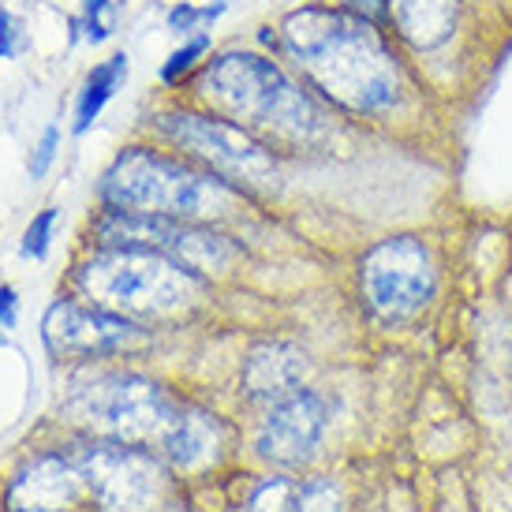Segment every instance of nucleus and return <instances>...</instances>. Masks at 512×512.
Returning a JSON list of instances; mask_svg holds the SVG:
<instances>
[{"mask_svg":"<svg viewBox=\"0 0 512 512\" xmlns=\"http://www.w3.org/2000/svg\"><path fill=\"white\" fill-rule=\"evenodd\" d=\"M273 49L341 120H393L419 98L408 53L363 15L311 0L277 23Z\"/></svg>","mask_w":512,"mask_h":512,"instance_id":"1","label":"nucleus"},{"mask_svg":"<svg viewBox=\"0 0 512 512\" xmlns=\"http://www.w3.org/2000/svg\"><path fill=\"white\" fill-rule=\"evenodd\" d=\"M191 101L247 128L277 154L326 150L341 120L288 64L243 45L214 53L191 75Z\"/></svg>","mask_w":512,"mask_h":512,"instance_id":"2","label":"nucleus"},{"mask_svg":"<svg viewBox=\"0 0 512 512\" xmlns=\"http://www.w3.org/2000/svg\"><path fill=\"white\" fill-rule=\"evenodd\" d=\"M98 199L105 210L128 214L176 217L221 225L243 214L247 195L221 180L217 172L195 165L176 150H161L154 143H131L109 161L98 180Z\"/></svg>","mask_w":512,"mask_h":512,"instance_id":"3","label":"nucleus"},{"mask_svg":"<svg viewBox=\"0 0 512 512\" xmlns=\"http://www.w3.org/2000/svg\"><path fill=\"white\" fill-rule=\"evenodd\" d=\"M206 277L154 247H94L79 262L75 288L86 303L131 322H172L206 299Z\"/></svg>","mask_w":512,"mask_h":512,"instance_id":"4","label":"nucleus"},{"mask_svg":"<svg viewBox=\"0 0 512 512\" xmlns=\"http://www.w3.org/2000/svg\"><path fill=\"white\" fill-rule=\"evenodd\" d=\"M187 404L135 370H79L64 393V415L105 441L161 449Z\"/></svg>","mask_w":512,"mask_h":512,"instance_id":"5","label":"nucleus"},{"mask_svg":"<svg viewBox=\"0 0 512 512\" xmlns=\"http://www.w3.org/2000/svg\"><path fill=\"white\" fill-rule=\"evenodd\" d=\"M150 131L176 154L191 157L195 165L217 172L221 180L240 187L243 195H262L281 187V154L262 143L247 128L232 124L225 116L210 113L202 105H165L150 113Z\"/></svg>","mask_w":512,"mask_h":512,"instance_id":"6","label":"nucleus"},{"mask_svg":"<svg viewBox=\"0 0 512 512\" xmlns=\"http://www.w3.org/2000/svg\"><path fill=\"white\" fill-rule=\"evenodd\" d=\"M359 292L382 326H404L438 296V258L419 236H385L359 258Z\"/></svg>","mask_w":512,"mask_h":512,"instance_id":"7","label":"nucleus"},{"mask_svg":"<svg viewBox=\"0 0 512 512\" xmlns=\"http://www.w3.org/2000/svg\"><path fill=\"white\" fill-rule=\"evenodd\" d=\"M94 247H154L161 255L184 262L187 270L202 273L206 281L214 273L232 270V262L240 258V247L232 243V236L217 232L214 225L154 214H128V210H105L98 217Z\"/></svg>","mask_w":512,"mask_h":512,"instance_id":"8","label":"nucleus"},{"mask_svg":"<svg viewBox=\"0 0 512 512\" xmlns=\"http://www.w3.org/2000/svg\"><path fill=\"white\" fill-rule=\"evenodd\" d=\"M86 490L109 512H150L165 498V468L146 445L94 441L79 453Z\"/></svg>","mask_w":512,"mask_h":512,"instance_id":"9","label":"nucleus"},{"mask_svg":"<svg viewBox=\"0 0 512 512\" xmlns=\"http://www.w3.org/2000/svg\"><path fill=\"white\" fill-rule=\"evenodd\" d=\"M45 348L60 359H101V356H131L150 348V329L86 303V299H60L42 318Z\"/></svg>","mask_w":512,"mask_h":512,"instance_id":"10","label":"nucleus"},{"mask_svg":"<svg viewBox=\"0 0 512 512\" xmlns=\"http://www.w3.org/2000/svg\"><path fill=\"white\" fill-rule=\"evenodd\" d=\"M329 430V400L314 389H296L288 397L273 400L262 427H258V453L281 464V468H296V464H307L322 441H326Z\"/></svg>","mask_w":512,"mask_h":512,"instance_id":"11","label":"nucleus"},{"mask_svg":"<svg viewBox=\"0 0 512 512\" xmlns=\"http://www.w3.org/2000/svg\"><path fill=\"white\" fill-rule=\"evenodd\" d=\"M385 4H389L385 30L397 38L408 57L419 60L453 45L468 8V0H385Z\"/></svg>","mask_w":512,"mask_h":512,"instance_id":"12","label":"nucleus"},{"mask_svg":"<svg viewBox=\"0 0 512 512\" xmlns=\"http://www.w3.org/2000/svg\"><path fill=\"white\" fill-rule=\"evenodd\" d=\"M86 490L79 464L64 456H42L15 479L8 505L12 512H75Z\"/></svg>","mask_w":512,"mask_h":512,"instance_id":"13","label":"nucleus"},{"mask_svg":"<svg viewBox=\"0 0 512 512\" xmlns=\"http://www.w3.org/2000/svg\"><path fill=\"white\" fill-rule=\"evenodd\" d=\"M303 385H307V356L296 344L266 341L251 348V356L243 363V389H247V397L262 400V404H273Z\"/></svg>","mask_w":512,"mask_h":512,"instance_id":"14","label":"nucleus"},{"mask_svg":"<svg viewBox=\"0 0 512 512\" xmlns=\"http://www.w3.org/2000/svg\"><path fill=\"white\" fill-rule=\"evenodd\" d=\"M221 449H225V427H221L217 415L202 412V408H184L180 423L172 427L169 441L161 445V453L184 471L210 468L221 456Z\"/></svg>","mask_w":512,"mask_h":512,"instance_id":"15","label":"nucleus"},{"mask_svg":"<svg viewBox=\"0 0 512 512\" xmlns=\"http://www.w3.org/2000/svg\"><path fill=\"white\" fill-rule=\"evenodd\" d=\"M128 68L131 60L128 53H113L109 60L94 64L90 72L83 75L79 83V94H75V109H72V131L75 135H86L105 113V105L116 98V90L128 83Z\"/></svg>","mask_w":512,"mask_h":512,"instance_id":"16","label":"nucleus"},{"mask_svg":"<svg viewBox=\"0 0 512 512\" xmlns=\"http://www.w3.org/2000/svg\"><path fill=\"white\" fill-rule=\"evenodd\" d=\"M210 45H214L210 30H206V34H191V38H184V42H180L169 53V60L161 64L157 79H161L165 86H184V83H191V75H195L202 68V64H206V53H210Z\"/></svg>","mask_w":512,"mask_h":512,"instance_id":"17","label":"nucleus"},{"mask_svg":"<svg viewBox=\"0 0 512 512\" xmlns=\"http://www.w3.org/2000/svg\"><path fill=\"white\" fill-rule=\"evenodd\" d=\"M225 12H228V0H210V4L176 0L169 12H165V27L172 34H180V38H191V34H206Z\"/></svg>","mask_w":512,"mask_h":512,"instance_id":"18","label":"nucleus"},{"mask_svg":"<svg viewBox=\"0 0 512 512\" xmlns=\"http://www.w3.org/2000/svg\"><path fill=\"white\" fill-rule=\"evenodd\" d=\"M113 34V0H83L79 15H72V42L101 45Z\"/></svg>","mask_w":512,"mask_h":512,"instance_id":"19","label":"nucleus"},{"mask_svg":"<svg viewBox=\"0 0 512 512\" xmlns=\"http://www.w3.org/2000/svg\"><path fill=\"white\" fill-rule=\"evenodd\" d=\"M344 490L333 479H303L296 483V501L292 512H341Z\"/></svg>","mask_w":512,"mask_h":512,"instance_id":"20","label":"nucleus"},{"mask_svg":"<svg viewBox=\"0 0 512 512\" xmlns=\"http://www.w3.org/2000/svg\"><path fill=\"white\" fill-rule=\"evenodd\" d=\"M292 501H296V483L285 475H273L251 490L247 512H292Z\"/></svg>","mask_w":512,"mask_h":512,"instance_id":"21","label":"nucleus"},{"mask_svg":"<svg viewBox=\"0 0 512 512\" xmlns=\"http://www.w3.org/2000/svg\"><path fill=\"white\" fill-rule=\"evenodd\" d=\"M53 228H57V210L49 206V210H42V214L27 225V232H23V255L34 258V262H42V258L49 255V243H53Z\"/></svg>","mask_w":512,"mask_h":512,"instance_id":"22","label":"nucleus"},{"mask_svg":"<svg viewBox=\"0 0 512 512\" xmlns=\"http://www.w3.org/2000/svg\"><path fill=\"white\" fill-rule=\"evenodd\" d=\"M27 27L12 8H0V60H19L27 53Z\"/></svg>","mask_w":512,"mask_h":512,"instance_id":"23","label":"nucleus"},{"mask_svg":"<svg viewBox=\"0 0 512 512\" xmlns=\"http://www.w3.org/2000/svg\"><path fill=\"white\" fill-rule=\"evenodd\" d=\"M57 150H60V124H45V131L38 135V143L30 150V180H45V172L53 169V161H57Z\"/></svg>","mask_w":512,"mask_h":512,"instance_id":"24","label":"nucleus"},{"mask_svg":"<svg viewBox=\"0 0 512 512\" xmlns=\"http://www.w3.org/2000/svg\"><path fill=\"white\" fill-rule=\"evenodd\" d=\"M314 4H326V8H337V12H352V15H363V19H374V23H382L389 19V4L385 0H314Z\"/></svg>","mask_w":512,"mask_h":512,"instance_id":"25","label":"nucleus"},{"mask_svg":"<svg viewBox=\"0 0 512 512\" xmlns=\"http://www.w3.org/2000/svg\"><path fill=\"white\" fill-rule=\"evenodd\" d=\"M15 318H19V299H15L12 285H4L0 288V333H4V329H12Z\"/></svg>","mask_w":512,"mask_h":512,"instance_id":"26","label":"nucleus"},{"mask_svg":"<svg viewBox=\"0 0 512 512\" xmlns=\"http://www.w3.org/2000/svg\"><path fill=\"white\" fill-rule=\"evenodd\" d=\"M161 512H191V509H184V505H165Z\"/></svg>","mask_w":512,"mask_h":512,"instance_id":"27","label":"nucleus"}]
</instances>
